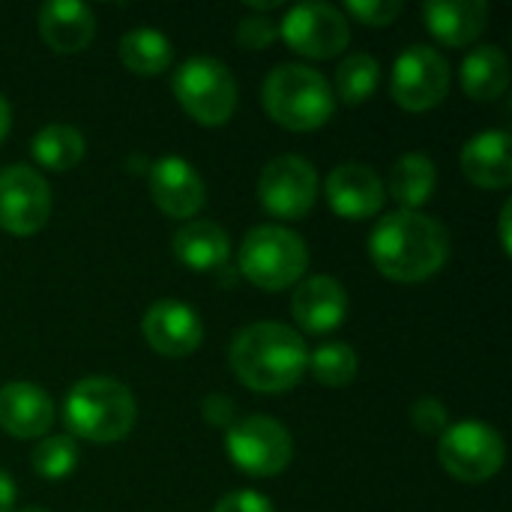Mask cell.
Instances as JSON below:
<instances>
[{"label": "cell", "instance_id": "7c38bea8", "mask_svg": "<svg viewBox=\"0 0 512 512\" xmlns=\"http://www.w3.org/2000/svg\"><path fill=\"white\" fill-rule=\"evenodd\" d=\"M51 216V189L30 165L0 168V228L12 237H30Z\"/></svg>", "mask_w": 512, "mask_h": 512}, {"label": "cell", "instance_id": "7a4b0ae2", "mask_svg": "<svg viewBox=\"0 0 512 512\" xmlns=\"http://www.w3.org/2000/svg\"><path fill=\"white\" fill-rule=\"evenodd\" d=\"M228 360L237 381L249 390L285 393L300 384L309 363V348L294 327L279 321H258L237 330Z\"/></svg>", "mask_w": 512, "mask_h": 512}, {"label": "cell", "instance_id": "8fae6325", "mask_svg": "<svg viewBox=\"0 0 512 512\" xmlns=\"http://www.w3.org/2000/svg\"><path fill=\"white\" fill-rule=\"evenodd\" d=\"M393 99L405 111H432L450 90V63L432 45H408L393 63Z\"/></svg>", "mask_w": 512, "mask_h": 512}, {"label": "cell", "instance_id": "cb8c5ba5", "mask_svg": "<svg viewBox=\"0 0 512 512\" xmlns=\"http://www.w3.org/2000/svg\"><path fill=\"white\" fill-rule=\"evenodd\" d=\"M117 54H120V63L141 75V78H150V75H159L171 66L174 60V48H171V39L153 27H135V30H126L117 42Z\"/></svg>", "mask_w": 512, "mask_h": 512}, {"label": "cell", "instance_id": "f1b7e54d", "mask_svg": "<svg viewBox=\"0 0 512 512\" xmlns=\"http://www.w3.org/2000/svg\"><path fill=\"white\" fill-rule=\"evenodd\" d=\"M402 0H351L345 3V12L357 18L366 27H387L402 15Z\"/></svg>", "mask_w": 512, "mask_h": 512}, {"label": "cell", "instance_id": "484cf974", "mask_svg": "<svg viewBox=\"0 0 512 512\" xmlns=\"http://www.w3.org/2000/svg\"><path fill=\"white\" fill-rule=\"evenodd\" d=\"M381 81V66L372 54H348L339 69H336V87L333 96L342 99L345 105H363L366 99H372V93L378 90Z\"/></svg>", "mask_w": 512, "mask_h": 512}, {"label": "cell", "instance_id": "1f68e13d", "mask_svg": "<svg viewBox=\"0 0 512 512\" xmlns=\"http://www.w3.org/2000/svg\"><path fill=\"white\" fill-rule=\"evenodd\" d=\"M213 512H273V504L267 495H261L255 489H237V492H228L225 498H219Z\"/></svg>", "mask_w": 512, "mask_h": 512}, {"label": "cell", "instance_id": "5b68a950", "mask_svg": "<svg viewBox=\"0 0 512 512\" xmlns=\"http://www.w3.org/2000/svg\"><path fill=\"white\" fill-rule=\"evenodd\" d=\"M309 267V249L300 234L282 225H258L246 231L237 270L261 291H285L303 279Z\"/></svg>", "mask_w": 512, "mask_h": 512}, {"label": "cell", "instance_id": "f546056e", "mask_svg": "<svg viewBox=\"0 0 512 512\" xmlns=\"http://www.w3.org/2000/svg\"><path fill=\"white\" fill-rule=\"evenodd\" d=\"M279 36V27L267 15H246L237 24V45L246 51H264Z\"/></svg>", "mask_w": 512, "mask_h": 512}, {"label": "cell", "instance_id": "44dd1931", "mask_svg": "<svg viewBox=\"0 0 512 512\" xmlns=\"http://www.w3.org/2000/svg\"><path fill=\"white\" fill-rule=\"evenodd\" d=\"M171 249L174 258L195 270V273H207V270H219L228 264V231L216 222L207 219H189L186 225H180L171 237Z\"/></svg>", "mask_w": 512, "mask_h": 512}, {"label": "cell", "instance_id": "2e32d148", "mask_svg": "<svg viewBox=\"0 0 512 512\" xmlns=\"http://www.w3.org/2000/svg\"><path fill=\"white\" fill-rule=\"evenodd\" d=\"M54 426L51 396L30 381H9L0 387V429L18 441L45 438Z\"/></svg>", "mask_w": 512, "mask_h": 512}, {"label": "cell", "instance_id": "d590c367", "mask_svg": "<svg viewBox=\"0 0 512 512\" xmlns=\"http://www.w3.org/2000/svg\"><path fill=\"white\" fill-rule=\"evenodd\" d=\"M9 126H12V108H9L6 96L0 93V144H3L6 135H9Z\"/></svg>", "mask_w": 512, "mask_h": 512}, {"label": "cell", "instance_id": "3957f363", "mask_svg": "<svg viewBox=\"0 0 512 512\" xmlns=\"http://www.w3.org/2000/svg\"><path fill=\"white\" fill-rule=\"evenodd\" d=\"M135 396L126 384L108 375H90L72 384L63 402V423L72 438L90 444L123 441L135 429Z\"/></svg>", "mask_w": 512, "mask_h": 512}, {"label": "cell", "instance_id": "277c9868", "mask_svg": "<svg viewBox=\"0 0 512 512\" xmlns=\"http://www.w3.org/2000/svg\"><path fill=\"white\" fill-rule=\"evenodd\" d=\"M264 111L273 123L291 132H315L336 114V96L330 81L303 63L276 66L261 87Z\"/></svg>", "mask_w": 512, "mask_h": 512}, {"label": "cell", "instance_id": "9c48e42d", "mask_svg": "<svg viewBox=\"0 0 512 512\" xmlns=\"http://www.w3.org/2000/svg\"><path fill=\"white\" fill-rule=\"evenodd\" d=\"M258 198L276 219H306L318 201V171L306 156L285 153L264 165L258 180Z\"/></svg>", "mask_w": 512, "mask_h": 512}, {"label": "cell", "instance_id": "ba28073f", "mask_svg": "<svg viewBox=\"0 0 512 512\" xmlns=\"http://www.w3.org/2000/svg\"><path fill=\"white\" fill-rule=\"evenodd\" d=\"M225 450L231 462L249 477H276L294 459L291 432L264 414L231 423L225 429Z\"/></svg>", "mask_w": 512, "mask_h": 512}, {"label": "cell", "instance_id": "5bb4252c", "mask_svg": "<svg viewBox=\"0 0 512 512\" xmlns=\"http://www.w3.org/2000/svg\"><path fill=\"white\" fill-rule=\"evenodd\" d=\"M147 183H150L153 204L171 219L189 222L207 201L201 174L183 156H162L159 162H153Z\"/></svg>", "mask_w": 512, "mask_h": 512}, {"label": "cell", "instance_id": "4316f807", "mask_svg": "<svg viewBox=\"0 0 512 512\" xmlns=\"http://www.w3.org/2000/svg\"><path fill=\"white\" fill-rule=\"evenodd\" d=\"M306 369L312 372V378L324 387H333V390H342L348 384H354L357 372H360V360H357V351L345 342H327L321 348H315L309 354V363Z\"/></svg>", "mask_w": 512, "mask_h": 512}, {"label": "cell", "instance_id": "9a60e30c", "mask_svg": "<svg viewBox=\"0 0 512 512\" xmlns=\"http://www.w3.org/2000/svg\"><path fill=\"white\" fill-rule=\"evenodd\" d=\"M141 333L156 354L177 360L198 351L204 339V324L192 306L180 300H159L147 309L141 321Z\"/></svg>", "mask_w": 512, "mask_h": 512}, {"label": "cell", "instance_id": "e575fe53", "mask_svg": "<svg viewBox=\"0 0 512 512\" xmlns=\"http://www.w3.org/2000/svg\"><path fill=\"white\" fill-rule=\"evenodd\" d=\"M510 216H512V204H510V201H507V204L501 207V246H504V252H507V255H510V252H512Z\"/></svg>", "mask_w": 512, "mask_h": 512}, {"label": "cell", "instance_id": "d6986e66", "mask_svg": "<svg viewBox=\"0 0 512 512\" xmlns=\"http://www.w3.org/2000/svg\"><path fill=\"white\" fill-rule=\"evenodd\" d=\"M462 174L480 189H507L512 183V138L504 129L474 135L459 156Z\"/></svg>", "mask_w": 512, "mask_h": 512}, {"label": "cell", "instance_id": "6da1fadb", "mask_svg": "<svg viewBox=\"0 0 512 512\" xmlns=\"http://www.w3.org/2000/svg\"><path fill=\"white\" fill-rule=\"evenodd\" d=\"M369 255L378 273L390 282H426L444 270L450 258V234L426 213L396 210L375 225L369 237Z\"/></svg>", "mask_w": 512, "mask_h": 512}, {"label": "cell", "instance_id": "4fadbf2b", "mask_svg": "<svg viewBox=\"0 0 512 512\" xmlns=\"http://www.w3.org/2000/svg\"><path fill=\"white\" fill-rule=\"evenodd\" d=\"M324 192H327L330 210L342 219H351V222H363V219L378 216L384 210V201H387L384 180L378 177L375 168H369L363 162L336 165L324 183Z\"/></svg>", "mask_w": 512, "mask_h": 512}, {"label": "cell", "instance_id": "4dcf8cb0", "mask_svg": "<svg viewBox=\"0 0 512 512\" xmlns=\"http://www.w3.org/2000/svg\"><path fill=\"white\" fill-rule=\"evenodd\" d=\"M411 423H414L423 435H441V432L450 426L444 402H441V399H432V396L414 402V408H411Z\"/></svg>", "mask_w": 512, "mask_h": 512}, {"label": "cell", "instance_id": "ffe728a7", "mask_svg": "<svg viewBox=\"0 0 512 512\" xmlns=\"http://www.w3.org/2000/svg\"><path fill=\"white\" fill-rule=\"evenodd\" d=\"M426 30L450 48L477 42L489 24V6L483 0H432L423 6Z\"/></svg>", "mask_w": 512, "mask_h": 512}, {"label": "cell", "instance_id": "8992f818", "mask_svg": "<svg viewBox=\"0 0 512 512\" xmlns=\"http://www.w3.org/2000/svg\"><path fill=\"white\" fill-rule=\"evenodd\" d=\"M174 96L201 126H225L237 108V81L216 57H189L174 75Z\"/></svg>", "mask_w": 512, "mask_h": 512}, {"label": "cell", "instance_id": "d6a6232c", "mask_svg": "<svg viewBox=\"0 0 512 512\" xmlns=\"http://www.w3.org/2000/svg\"><path fill=\"white\" fill-rule=\"evenodd\" d=\"M234 399H228V396H222V393H213V396H207L204 399V405H201V414L207 417V423H213V426H219V429H228L231 423H234Z\"/></svg>", "mask_w": 512, "mask_h": 512}, {"label": "cell", "instance_id": "d4e9b609", "mask_svg": "<svg viewBox=\"0 0 512 512\" xmlns=\"http://www.w3.org/2000/svg\"><path fill=\"white\" fill-rule=\"evenodd\" d=\"M84 150H87L84 135L75 126H69V123H48L30 141L33 159L42 168H48V171H69V168H75L84 159Z\"/></svg>", "mask_w": 512, "mask_h": 512}, {"label": "cell", "instance_id": "52a82bcc", "mask_svg": "<svg viewBox=\"0 0 512 512\" xmlns=\"http://www.w3.org/2000/svg\"><path fill=\"white\" fill-rule=\"evenodd\" d=\"M507 459L504 438L498 429L480 420L450 423L438 441V462L441 468L459 483H489Z\"/></svg>", "mask_w": 512, "mask_h": 512}, {"label": "cell", "instance_id": "7402d4cb", "mask_svg": "<svg viewBox=\"0 0 512 512\" xmlns=\"http://www.w3.org/2000/svg\"><path fill=\"white\" fill-rule=\"evenodd\" d=\"M459 84L474 102H492L510 87V60L498 45H477L465 54Z\"/></svg>", "mask_w": 512, "mask_h": 512}, {"label": "cell", "instance_id": "ac0fdd59", "mask_svg": "<svg viewBox=\"0 0 512 512\" xmlns=\"http://www.w3.org/2000/svg\"><path fill=\"white\" fill-rule=\"evenodd\" d=\"M36 24H39V36L45 39V45L57 54H78L96 36L93 9L75 0H48L39 9Z\"/></svg>", "mask_w": 512, "mask_h": 512}, {"label": "cell", "instance_id": "603a6c76", "mask_svg": "<svg viewBox=\"0 0 512 512\" xmlns=\"http://www.w3.org/2000/svg\"><path fill=\"white\" fill-rule=\"evenodd\" d=\"M438 183V171L435 162L426 153H405L396 159L393 171H390V183L384 186L387 195H393V201L402 210H417L432 198Z\"/></svg>", "mask_w": 512, "mask_h": 512}, {"label": "cell", "instance_id": "30bf717a", "mask_svg": "<svg viewBox=\"0 0 512 512\" xmlns=\"http://www.w3.org/2000/svg\"><path fill=\"white\" fill-rule=\"evenodd\" d=\"M285 45L309 60H330L348 48L351 27L342 9L330 3H297L279 24Z\"/></svg>", "mask_w": 512, "mask_h": 512}, {"label": "cell", "instance_id": "8d00e7d4", "mask_svg": "<svg viewBox=\"0 0 512 512\" xmlns=\"http://www.w3.org/2000/svg\"><path fill=\"white\" fill-rule=\"evenodd\" d=\"M18 512H48V510H39V507H30V510H18Z\"/></svg>", "mask_w": 512, "mask_h": 512}, {"label": "cell", "instance_id": "83f0119b", "mask_svg": "<svg viewBox=\"0 0 512 512\" xmlns=\"http://www.w3.org/2000/svg\"><path fill=\"white\" fill-rule=\"evenodd\" d=\"M30 468L48 480V483H60L66 480L75 468H78V447L72 435H45L39 441V447L30 456Z\"/></svg>", "mask_w": 512, "mask_h": 512}, {"label": "cell", "instance_id": "e0dca14e", "mask_svg": "<svg viewBox=\"0 0 512 512\" xmlns=\"http://www.w3.org/2000/svg\"><path fill=\"white\" fill-rule=\"evenodd\" d=\"M291 315L303 333H333L348 318V294L333 276H312L297 285L291 297Z\"/></svg>", "mask_w": 512, "mask_h": 512}, {"label": "cell", "instance_id": "836d02e7", "mask_svg": "<svg viewBox=\"0 0 512 512\" xmlns=\"http://www.w3.org/2000/svg\"><path fill=\"white\" fill-rule=\"evenodd\" d=\"M15 483L12 477L0 468V512H12L15 510Z\"/></svg>", "mask_w": 512, "mask_h": 512}]
</instances>
